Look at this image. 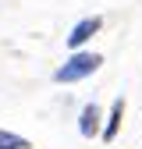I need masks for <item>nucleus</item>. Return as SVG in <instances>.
<instances>
[{"label": "nucleus", "mask_w": 142, "mask_h": 149, "mask_svg": "<svg viewBox=\"0 0 142 149\" xmlns=\"http://www.w3.org/2000/svg\"><path fill=\"white\" fill-rule=\"evenodd\" d=\"M78 132H82L85 139L103 135V128H100V103H85V107H82V114H78Z\"/></svg>", "instance_id": "nucleus-3"}, {"label": "nucleus", "mask_w": 142, "mask_h": 149, "mask_svg": "<svg viewBox=\"0 0 142 149\" xmlns=\"http://www.w3.org/2000/svg\"><path fill=\"white\" fill-rule=\"evenodd\" d=\"M121 117H124V100H114L110 117H106V124H103V142H114V139H117V132H121Z\"/></svg>", "instance_id": "nucleus-4"}, {"label": "nucleus", "mask_w": 142, "mask_h": 149, "mask_svg": "<svg viewBox=\"0 0 142 149\" xmlns=\"http://www.w3.org/2000/svg\"><path fill=\"white\" fill-rule=\"evenodd\" d=\"M100 29H103V18H100V14H93V18H82V22H78L75 29L68 32V46L78 53V46H85V43L93 39V36H96Z\"/></svg>", "instance_id": "nucleus-2"}, {"label": "nucleus", "mask_w": 142, "mask_h": 149, "mask_svg": "<svg viewBox=\"0 0 142 149\" xmlns=\"http://www.w3.org/2000/svg\"><path fill=\"white\" fill-rule=\"evenodd\" d=\"M0 149H32V142L22 139V135H14V132H4V128H0Z\"/></svg>", "instance_id": "nucleus-5"}, {"label": "nucleus", "mask_w": 142, "mask_h": 149, "mask_svg": "<svg viewBox=\"0 0 142 149\" xmlns=\"http://www.w3.org/2000/svg\"><path fill=\"white\" fill-rule=\"evenodd\" d=\"M100 64H103L100 53H93V50H78V53H71V57H68L57 71H53V82H57V85L82 82V78H89L93 71H100Z\"/></svg>", "instance_id": "nucleus-1"}]
</instances>
